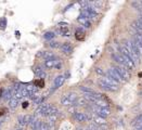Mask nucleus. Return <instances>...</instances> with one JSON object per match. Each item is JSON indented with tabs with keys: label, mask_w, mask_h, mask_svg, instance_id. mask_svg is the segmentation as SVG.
Wrapping results in <instances>:
<instances>
[{
	"label": "nucleus",
	"mask_w": 142,
	"mask_h": 130,
	"mask_svg": "<svg viewBox=\"0 0 142 130\" xmlns=\"http://www.w3.org/2000/svg\"><path fill=\"white\" fill-rule=\"evenodd\" d=\"M77 99H78V98H77V94L75 92L66 93V94H64L61 98V104L64 105V106H71V105L75 104Z\"/></svg>",
	"instance_id": "f257e3e1"
},
{
	"label": "nucleus",
	"mask_w": 142,
	"mask_h": 130,
	"mask_svg": "<svg viewBox=\"0 0 142 130\" xmlns=\"http://www.w3.org/2000/svg\"><path fill=\"white\" fill-rule=\"evenodd\" d=\"M44 67H47V68H58V70H60L61 66H62V63H61V60L58 59L56 56H54V58H52V59H49V60H46L44 61Z\"/></svg>",
	"instance_id": "f03ea898"
},
{
	"label": "nucleus",
	"mask_w": 142,
	"mask_h": 130,
	"mask_svg": "<svg viewBox=\"0 0 142 130\" xmlns=\"http://www.w3.org/2000/svg\"><path fill=\"white\" fill-rule=\"evenodd\" d=\"M92 109H93V112H94L97 115L100 116V117H103V118H105V117L111 115V111H109L108 107H100V106L94 105V106H92Z\"/></svg>",
	"instance_id": "7ed1b4c3"
},
{
	"label": "nucleus",
	"mask_w": 142,
	"mask_h": 130,
	"mask_svg": "<svg viewBox=\"0 0 142 130\" xmlns=\"http://www.w3.org/2000/svg\"><path fill=\"white\" fill-rule=\"evenodd\" d=\"M51 108H52V105H51V104L42 103L41 105H39L37 109H36V114H39V115H43V116H49Z\"/></svg>",
	"instance_id": "20e7f679"
},
{
	"label": "nucleus",
	"mask_w": 142,
	"mask_h": 130,
	"mask_svg": "<svg viewBox=\"0 0 142 130\" xmlns=\"http://www.w3.org/2000/svg\"><path fill=\"white\" fill-rule=\"evenodd\" d=\"M115 70L118 72V74L120 75V77L123 78L124 80L126 81H128L129 79H130V73L128 72V70H126V67L125 66H120V65H117V66H115Z\"/></svg>",
	"instance_id": "39448f33"
},
{
	"label": "nucleus",
	"mask_w": 142,
	"mask_h": 130,
	"mask_svg": "<svg viewBox=\"0 0 142 130\" xmlns=\"http://www.w3.org/2000/svg\"><path fill=\"white\" fill-rule=\"evenodd\" d=\"M107 76L109 78H112L113 80L117 81V83H123L124 79L120 77V75L118 74V72L115 70V67H111L109 70L107 71Z\"/></svg>",
	"instance_id": "423d86ee"
},
{
	"label": "nucleus",
	"mask_w": 142,
	"mask_h": 130,
	"mask_svg": "<svg viewBox=\"0 0 142 130\" xmlns=\"http://www.w3.org/2000/svg\"><path fill=\"white\" fill-rule=\"evenodd\" d=\"M121 54V56H123V61H124V66L126 67V68H128V70H133L135 68V66H136V64H135V62L129 58L128 55H126V54H123V53H120Z\"/></svg>",
	"instance_id": "0eeeda50"
},
{
	"label": "nucleus",
	"mask_w": 142,
	"mask_h": 130,
	"mask_svg": "<svg viewBox=\"0 0 142 130\" xmlns=\"http://www.w3.org/2000/svg\"><path fill=\"white\" fill-rule=\"evenodd\" d=\"M98 85L103 89V90H106V91H116L117 89H118V88H115V87L111 86L109 84H107L103 78H101V79L98 81Z\"/></svg>",
	"instance_id": "6e6552de"
},
{
	"label": "nucleus",
	"mask_w": 142,
	"mask_h": 130,
	"mask_svg": "<svg viewBox=\"0 0 142 130\" xmlns=\"http://www.w3.org/2000/svg\"><path fill=\"white\" fill-rule=\"evenodd\" d=\"M33 116L30 115H25V116H20L19 117V125L20 126H25L27 124H30L31 121H33Z\"/></svg>",
	"instance_id": "1a4fd4ad"
},
{
	"label": "nucleus",
	"mask_w": 142,
	"mask_h": 130,
	"mask_svg": "<svg viewBox=\"0 0 142 130\" xmlns=\"http://www.w3.org/2000/svg\"><path fill=\"white\" fill-rule=\"evenodd\" d=\"M73 117H74V119L76 121H79V123H84V121H87V119H88V116L86 114L80 113V112H75Z\"/></svg>",
	"instance_id": "9d476101"
},
{
	"label": "nucleus",
	"mask_w": 142,
	"mask_h": 130,
	"mask_svg": "<svg viewBox=\"0 0 142 130\" xmlns=\"http://www.w3.org/2000/svg\"><path fill=\"white\" fill-rule=\"evenodd\" d=\"M61 50L64 54H71L73 52V47L70 42H64L61 44Z\"/></svg>",
	"instance_id": "9b49d317"
},
{
	"label": "nucleus",
	"mask_w": 142,
	"mask_h": 130,
	"mask_svg": "<svg viewBox=\"0 0 142 130\" xmlns=\"http://www.w3.org/2000/svg\"><path fill=\"white\" fill-rule=\"evenodd\" d=\"M34 74H35V76H37L39 79H43L44 77H46V73H44V71L40 66H36L34 68Z\"/></svg>",
	"instance_id": "f8f14e48"
},
{
	"label": "nucleus",
	"mask_w": 142,
	"mask_h": 130,
	"mask_svg": "<svg viewBox=\"0 0 142 130\" xmlns=\"http://www.w3.org/2000/svg\"><path fill=\"white\" fill-rule=\"evenodd\" d=\"M64 81H65V77H64V75H59L54 79V89L60 88L64 84Z\"/></svg>",
	"instance_id": "ddd939ff"
},
{
	"label": "nucleus",
	"mask_w": 142,
	"mask_h": 130,
	"mask_svg": "<svg viewBox=\"0 0 142 130\" xmlns=\"http://www.w3.org/2000/svg\"><path fill=\"white\" fill-rule=\"evenodd\" d=\"M77 21H78V23H79V24H82V25H83L84 27H86V28H89V27L91 26L90 21H89L88 19L84 18V16H79V18L77 19Z\"/></svg>",
	"instance_id": "4468645a"
},
{
	"label": "nucleus",
	"mask_w": 142,
	"mask_h": 130,
	"mask_svg": "<svg viewBox=\"0 0 142 130\" xmlns=\"http://www.w3.org/2000/svg\"><path fill=\"white\" fill-rule=\"evenodd\" d=\"M131 126H133L135 128H139L142 126V114H140V115H138L135 119L132 120L131 123Z\"/></svg>",
	"instance_id": "2eb2a0df"
},
{
	"label": "nucleus",
	"mask_w": 142,
	"mask_h": 130,
	"mask_svg": "<svg viewBox=\"0 0 142 130\" xmlns=\"http://www.w3.org/2000/svg\"><path fill=\"white\" fill-rule=\"evenodd\" d=\"M132 27H133V29H135V31H137L138 34H140L142 36V25L140 24L139 21H133L132 22Z\"/></svg>",
	"instance_id": "dca6fc26"
},
{
	"label": "nucleus",
	"mask_w": 142,
	"mask_h": 130,
	"mask_svg": "<svg viewBox=\"0 0 142 130\" xmlns=\"http://www.w3.org/2000/svg\"><path fill=\"white\" fill-rule=\"evenodd\" d=\"M38 56H41L44 60H49V59L54 58V54L49 51H42V52H40V53H38Z\"/></svg>",
	"instance_id": "f3484780"
},
{
	"label": "nucleus",
	"mask_w": 142,
	"mask_h": 130,
	"mask_svg": "<svg viewBox=\"0 0 142 130\" xmlns=\"http://www.w3.org/2000/svg\"><path fill=\"white\" fill-rule=\"evenodd\" d=\"M88 104V101L86 98H78V99L76 100V102H75V106H85V105H87Z\"/></svg>",
	"instance_id": "a211bd4d"
},
{
	"label": "nucleus",
	"mask_w": 142,
	"mask_h": 130,
	"mask_svg": "<svg viewBox=\"0 0 142 130\" xmlns=\"http://www.w3.org/2000/svg\"><path fill=\"white\" fill-rule=\"evenodd\" d=\"M75 37L77 40H84L85 39V31L83 29H77L76 32H75Z\"/></svg>",
	"instance_id": "6ab92c4d"
},
{
	"label": "nucleus",
	"mask_w": 142,
	"mask_h": 130,
	"mask_svg": "<svg viewBox=\"0 0 142 130\" xmlns=\"http://www.w3.org/2000/svg\"><path fill=\"white\" fill-rule=\"evenodd\" d=\"M59 30H60V32H61V35H62V36H65V37H67V36L71 35V31H70V29H68L67 26H61Z\"/></svg>",
	"instance_id": "aec40b11"
},
{
	"label": "nucleus",
	"mask_w": 142,
	"mask_h": 130,
	"mask_svg": "<svg viewBox=\"0 0 142 130\" xmlns=\"http://www.w3.org/2000/svg\"><path fill=\"white\" fill-rule=\"evenodd\" d=\"M19 102H20L19 100L14 99V98H12V99L10 100V102H9V106H10V108H12V109L17 108V107H18V105H19Z\"/></svg>",
	"instance_id": "412c9836"
},
{
	"label": "nucleus",
	"mask_w": 142,
	"mask_h": 130,
	"mask_svg": "<svg viewBox=\"0 0 142 130\" xmlns=\"http://www.w3.org/2000/svg\"><path fill=\"white\" fill-rule=\"evenodd\" d=\"M3 98H5L6 100H11L12 99V91H11V89L5 90V92H3Z\"/></svg>",
	"instance_id": "4be33fe9"
},
{
	"label": "nucleus",
	"mask_w": 142,
	"mask_h": 130,
	"mask_svg": "<svg viewBox=\"0 0 142 130\" xmlns=\"http://www.w3.org/2000/svg\"><path fill=\"white\" fill-rule=\"evenodd\" d=\"M54 32L53 31H47L46 34L43 35V38L44 39H52V38H54Z\"/></svg>",
	"instance_id": "5701e85b"
},
{
	"label": "nucleus",
	"mask_w": 142,
	"mask_h": 130,
	"mask_svg": "<svg viewBox=\"0 0 142 130\" xmlns=\"http://www.w3.org/2000/svg\"><path fill=\"white\" fill-rule=\"evenodd\" d=\"M35 86L38 87V88H42L44 86L43 79H37V80H35Z\"/></svg>",
	"instance_id": "b1692460"
},
{
	"label": "nucleus",
	"mask_w": 142,
	"mask_h": 130,
	"mask_svg": "<svg viewBox=\"0 0 142 130\" xmlns=\"http://www.w3.org/2000/svg\"><path fill=\"white\" fill-rule=\"evenodd\" d=\"M51 127L49 125H48L47 123H43V121H41V124H40V129L39 130H50Z\"/></svg>",
	"instance_id": "393cba45"
},
{
	"label": "nucleus",
	"mask_w": 142,
	"mask_h": 130,
	"mask_svg": "<svg viewBox=\"0 0 142 130\" xmlns=\"http://www.w3.org/2000/svg\"><path fill=\"white\" fill-rule=\"evenodd\" d=\"M79 89L82 91H84L85 93H92V92H94L92 90V89H90V88H87V87H85V86H82V87H79Z\"/></svg>",
	"instance_id": "a878e982"
},
{
	"label": "nucleus",
	"mask_w": 142,
	"mask_h": 130,
	"mask_svg": "<svg viewBox=\"0 0 142 130\" xmlns=\"http://www.w3.org/2000/svg\"><path fill=\"white\" fill-rule=\"evenodd\" d=\"M49 46H50L51 48H54V49L61 48V44H60V42H58V41H51V42L49 43Z\"/></svg>",
	"instance_id": "bb28decb"
},
{
	"label": "nucleus",
	"mask_w": 142,
	"mask_h": 130,
	"mask_svg": "<svg viewBox=\"0 0 142 130\" xmlns=\"http://www.w3.org/2000/svg\"><path fill=\"white\" fill-rule=\"evenodd\" d=\"M6 26H7V20H6V18L0 19V27H1V28H5Z\"/></svg>",
	"instance_id": "cd10ccee"
},
{
	"label": "nucleus",
	"mask_w": 142,
	"mask_h": 130,
	"mask_svg": "<svg viewBox=\"0 0 142 130\" xmlns=\"http://www.w3.org/2000/svg\"><path fill=\"white\" fill-rule=\"evenodd\" d=\"M79 5L82 6V7H84V9H86V8H88L89 2H87V1H80V2H79Z\"/></svg>",
	"instance_id": "c85d7f7f"
},
{
	"label": "nucleus",
	"mask_w": 142,
	"mask_h": 130,
	"mask_svg": "<svg viewBox=\"0 0 142 130\" xmlns=\"http://www.w3.org/2000/svg\"><path fill=\"white\" fill-rule=\"evenodd\" d=\"M96 72H97V73H98V74H100V75H102V76L104 75V73H103V71H102V70H101V68H100V67H98V68H96Z\"/></svg>",
	"instance_id": "c756f323"
},
{
	"label": "nucleus",
	"mask_w": 142,
	"mask_h": 130,
	"mask_svg": "<svg viewBox=\"0 0 142 130\" xmlns=\"http://www.w3.org/2000/svg\"><path fill=\"white\" fill-rule=\"evenodd\" d=\"M5 112H7V109L5 107H2V108H0V116H2L3 114H5Z\"/></svg>",
	"instance_id": "7c9ffc66"
},
{
	"label": "nucleus",
	"mask_w": 142,
	"mask_h": 130,
	"mask_svg": "<svg viewBox=\"0 0 142 130\" xmlns=\"http://www.w3.org/2000/svg\"><path fill=\"white\" fill-rule=\"evenodd\" d=\"M27 106H28V103H27V102H24V103H23V107H24V108H26Z\"/></svg>",
	"instance_id": "2f4dec72"
},
{
	"label": "nucleus",
	"mask_w": 142,
	"mask_h": 130,
	"mask_svg": "<svg viewBox=\"0 0 142 130\" xmlns=\"http://www.w3.org/2000/svg\"><path fill=\"white\" fill-rule=\"evenodd\" d=\"M15 35H17V36H18V38L20 37V32H19V31H17V32H15Z\"/></svg>",
	"instance_id": "473e14b6"
},
{
	"label": "nucleus",
	"mask_w": 142,
	"mask_h": 130,
	"mask_svg": "<svg viewBox=\"0 0 142 130\" xmlns=\"http://www.w3.org/2000/svg\"><path fill=\"white\" fill-rule=\"evenodd\" d=\"M76 130H83V128H77Z\"/></svg>",
	"instance_id": "72a5a7b5"
},
{
	"label": "nucleus",
	"mask_w": 142,
	"mask_h": 130,
	"mask_svg": "<svg viewBox=\"0 0 142 130\" xmlns=\"http://www.w3.org/2000/svg\"><path fill=\"white\" fill-rule=\"evenodd\" d=\"M140 95H141V96H142V91H140Z\"/></svg>",
	"instance_id": "f704fd0d"
},
{
	"label": "nucleus",
	"mask_w": 142,
	"mask_h": 130,
	"mask_svg": "<svg viewBox=\"0 0 142 130\" xmlns=\"http://www.w3.org/2000/svg\"><path fill=\"white\" fill-rule=\"evenodd\" d=\"M17 130H22V129H21V128H19V129H17Z\"/></svg>",
	"instance_id": "c9c22d12"
}]
</instances>
